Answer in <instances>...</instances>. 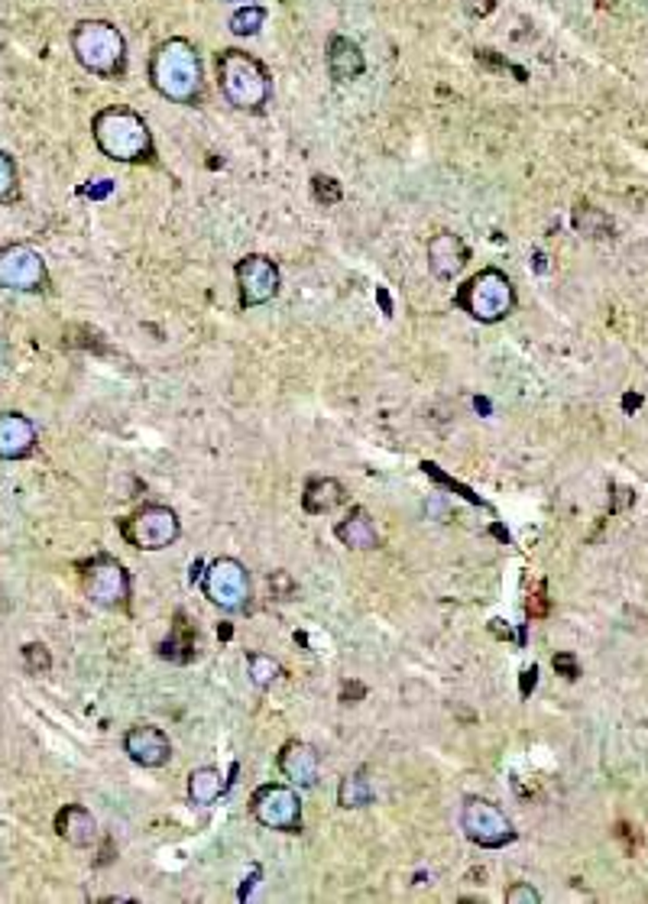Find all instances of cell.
<instances>
[{
	"label": "cell",
	"instance_id": "d6986e66",
	"mask_svg": "<svg viewBox=\"0 0 648 904\" xmlns=\"http://www.w3.org/2000/svg\"><path fill=\"white\" fill-rule=\"evenodd\" d=\"M334 535L344 548L351 551H374L380 548V532H377V522L370 518V513L364 506H354L347 518H341L334 525Z\"/></svg>",
	"mask_w": 648,
	"mask_h": 904
},
{
	"label": "cell",
	"instance_id": "484cf974",
	"mask_svg": "<svg viewBox=\"0 0 648 904\" xmlns=\"http://www.w3.org/2000/svg\"><path fill=\"white\" fill-rule=\"evenodd\" d=\"M262 20H266V10H262V7H247V10H241V13L231 16V33H234V36H254L259 26H262Z\"/></svg>",
	"mask_w": 648,
	"mask_h": 904
},
{
	"label": "cell",
	"instance_id": "9c48e42d",
	"mask_svg": "<svg viewBox=\"0 0 648 904\" xmlns=\"http://www.w3.org/2000/svg\"><path fill=\"white\" fill-rule=\"evenodd\" d=\"M82 581H85V594L91 603H98L105 610H127L130 607V574L118 558H111V554L91 558L88 564H82Z\"/></svg>",
	"mask_w": 648,
	"mask_h": 904
},
{
	"label": "cell",
	"instance_id": "44dd1931",
	"mask_svg": "<svg viewBox=\"0 0 648 904\" xmlns=\"http://www.w3.org/2000/svg\"><path fill=\"white\" fill-rule=\"evenodd\" d=\"M224 787H228V781L221 775V769L201 766V769H195V772L188 775V801L198 804V807H211V804L221 801Z\"/></svg>",
	"mask_w": 648,
	"mask_h": 904
},
{
	"label": "cell",
	"instance_id": "ba28073f",
	"mask_svg": "<svg viewBox=\"0 0 648 904\" xmlns=\"http://www.w3.org/2000/svg\"><path fill=\"white\" fill-rule=\"evenodd\" d=\"M461 830L480 850H503L516 840L513 820L487 797H467L461 807Z\"/></svg>",
	"mask_w": 648,
	"mask_h": 904
},
{
	"label": "cell",
	"instance_id": "7c38bea8",
	"mask_svg": "<svg viewBox=\"0 0 648 904\" xmlns=\"http://www.w3.org/2000/svg\"><path fill=\"white\" fill-rule=\"evenodd\" d=\"M234 279H237V298H241V308H259V305H269L276 295H279V285H282V272L272 259L266 254H247L244 259H237L234 266Z\"/></svg>",
	"mask_w": 648,
	"mask_h": 904
},
{
	"label": "cell",
	"instance_id": "5b68a950",
	"mask_svg": "<svg viewBox=\"0 0 648 904\" xmlns=\"http://www.w3.org/2000/svg\"><path fill=\"white\" fill-rule=\"evenodd\" d=\"M454 305L480 325H497L516 311V285L503 269L490 266V269H480L477 276H470L454 292Z\"/></svg>",
	"mask_w": 648,
	"mask_h": 904
},
{
	"label": "cell",
	"instance_id": "52a82bcc",
	"mask_svg": "<svg viewBox=\"0 0 648 904\" xmlns=\"http://www.w3.org/2000/svg\"><path fill=\"white\" fill-rule=\"evenodd\" d=\"M118 528H121L124 541L139 551H162V548L175 545L182 535V522L175 516V510L159 506V503L139 506L133 516L121 518Z\"/></svg>",
	"mask_w": 648,
	"mask_h": 904
},
{
	"label": "cell",
	"instance_id": "d4e9b609",
	"mask_svg": "<svg viewBox=\"0 0 648 904\" xmlns=\"http://www.w3.org/2000/svg\"><path fill=\"white\" fill-rule=\"evenodd\" d=\"M20 198V175L10 152L0 149V205H13Z\"/></svg>",
	"mask_w": 648,
	"mask_h": 904
},
{
	"label": "cell",
	"instance_id": "1f68e13d",
	"mask_svg": "<svg viewBox=\"0 0 648 904\" xmlns=\"http://www.w3.org/2000/svg\"><path fill=\"white\" fill-rule=\"evenodd\" d=\"M545 610H548V603H545V584H538V590H535V607L528 603V616H545Z\"/></svg>",
	"mask_w": 648,
	"mask_h": 904
},
{
	"label": "cell",
	"instance_id": "e0dca14e",
	"mask_svg": "<svg viewBox=\"0 0 648 904\" xmlns=\"http://www.w3.org/2000/svg\"><path fill=\"white\" fill-rule=\"evenodd\" d=\"M56 833H59L69 846L88 850V846H95V840H98V820H95V814H91L88 807H82V804H65V807L56 814Z\"/></svg>",
	"mask_w": 648,
	"mask_h": 904
},
{
	"label": "cell",
	"instance_id": "3957f363",
	"mask_svg": "<svg viewBox=\"0 0 648 904\" xmlns=\"http://www.w3.org/2000/svg\"><path fill=\"white\" fill-rule=\"evenodd\" d=\"M72 56L95 78L118 82L127 75V39L111 20H82L72 29Z\"/></svg>",
	"mask_w": 648,
	"mask_h": 904
},
{
	"label": "cell",
	"instance_id": "5bb4252c",
	"mask_svg": "<svg viewBox=\"0 0 648 904\" xmlns=\"http://www.w3.org/2000/svg\"><path fill=\"white\" fill-rule=\"evenodd\" d=\"M425 254H428V269H431L435 279H441V282L457 279V276L464 272L467 259H470L467 244H464L457 234H451V231L435 234V237L428 241V251H425Z\"/></svg>",
	"mask_w": 648,
	"mask_h": 904
},
{
	"label": "cell",
	"instance_id": "277c9868",
	"mask_svg": "<svg viewBox=\"0 0 648 904\" xmlns=\"http://www.w3.org/2000/svg\"><path fill=\"white\" fill-rule=\"evenodd\" d=\"M215 65H218V85H221V95L228 98V105H234L237 111H247V114L266 111V105L272 98V78L257 56H250L244 49H221Z\"/></svg>",
	"mask_w": 648,
	"mask_h": 904
},
{
	"label": "cell",
	"instance_id": "2e32d148",
	"mask_svg": "<svg viewBox=\"0 0 648 904\" xmlns=\"http://www.w3.org/2000/svg\"><path fill=\"white\" fill-rule=\"evenodd\" d=\"M318 769H321V759L315 753V746L302 743V740H292L282 746L279 753V772L289 784L295 787H311L318 781Z\"/></svg>",
	"mask_w": 648,
	"mask_h": 904
},
{
	"label": "cell",
	"instance_id": "603a6c76",
	"mask_svg": "<svg viewBox=\"0 0 648 904\" xmlns=\"http://www.w3.org/2000/svg\"><path fill=\"white\" fill-rule=\"evenodd\" d=\"M574 228L584 237H610V231H613L610 218L594 205H577L574 208Z\"/></svg>",
	"mask_w": 648,
	"mask_h": 904
},
{
	"label": "cell",
	"instance_id": "cb8c5ba5",
	"mask_svg": "<svg viewBox=\"0 0 648 904\" xmlns=\"http://www.w3.org/2000/svg\"><path fill=\"white\" fill-rule=\"evenodd\" d=\"M247 664H250V681L257 687H272V681L282 674V664L272 658V655H262V651H250L247 655Z\"/></svg>",
	"mask_w": 648,
	"mask_h": 904
},
{
	"label": "cell",
	"instance_id": "f546056e",
	"mask_svg": "<svg viewBox=\"0 0 648 904\" xmlns=\"http://www.w3.org/2000/svg\"><path fill=\"white\" fill-rule=\"evenodd\" d=\"M541 902V895L531 889V885H525V882H518V885H513V889H506V904H538Z\"/></svg>",
	"mask_w": 648,
	"mask_h": 904
},
{
	"label": "cell",
	"instance_id": "d6a6232c",
	"mask_svg": "<svg viewBox=\"0 0 648 904\" xmlns=\"http://www.w3.org/2000/svg\"><path fill=\"white\" fill-rule=\"evenodd\" d=\"M467 10H470L474 16H477V13H490V10H493V0H470Z\"/></svg>",
	"mask_w": 648,
	"mask_h": 904
},
{
	"label": "cell",
	"instance_id": "6da1fadb",
	"mask_svg": "<svg viewBox=\"0 0 648 904\" xmlns=\"http://www.w3.org/2000/svg\"><path fill=\"white\" fill-rule=\"evenodd\" d=\"M149 85L172 105L195 108L205 101V65L185 36L162 39L149 56Z\"/></svg>",
	"mask_w": 648,
	"mask_h": 904
},
{
	"label": "cell",
	"instance_id": "7402d4cb",
	"mask_svg": "<svg viewBox=\"0 0 648 904\" xmlns=\"http://www.w3.org/2000/svg\"><path fill=\"white\" fill-rule=\"evenodd\" d=\"M338 804L344 810H357V807L374 804V784H370V778L364 775V772H354V775L344 778L341 787H338Z\"/></svg>",
	"mask_w": 648,
	"mask_h": 904
},
{
	"label": "cell",
	"instance_id": "4316f807",
	"mask_svg": "<svg viewBox=\"0 0 648 904\" xmlns=\"http://www.w3.org/2000/svg\"><path fill=\"white\" fill-rule=\"evenodd\" d=\"M311 195H315V201L318 205H338L341 198H344V192H341V185L331 179V175H315L311 179Z\"/></svg>",
	"mask_w": 648,
	"mask_h": 904
},
{
	"label": "cell",
	"instance_id": "7a4b0ae2",
	"mask_svg": "<svg viewBox=\"0 0 648 904\" xmlns=\"http://www.w3.org/2000/svg\"><path fill=\"white\" fill-rule=\"evenodd\" d=\"M91 136H95L98 149L114 162L143 166V162L156 159L152 130L143 121V114H136L133 108H124V105L101 108L91 118Z\"/></svg>",
	"mask_w": 648,
	"mask_h": 904
},
{
	"label": "cell",
	"instance_id": "83f0119b",
	"mask_svg": "<svg viewBox=\"0 0 648 904\" xmlns=\"http://www.w3.org/2000/svg\"><path fill=\"white\" fill-rule=\"evenodd\" d=\"M23 664L29 674H46L52 668V658H49V648L39 646V643H29L23 646Z\"/></svg>",
	"mask_w": 648,
	"mask_h": 904
},
{
	"label": "cell",
	"instance_id": "ac0fdd59",
	"mask_svg": "<svg viewBox=\"0 0 648 904\" xmlns=\"http://www.w3.org/2000/svg\"><path fill=\"white\" fill-rule=\"evenodd\" d=\"M328 72L334 82H354L367 72V59H364V49L360 42H354L351 36H341L334 33L328 39Z\"/></svg>",
	"mask_w": 648,
	"mask_h": 904
},
{
	"label": "cell",
	"instance_id": "ffe728a7",
	"mask_svg": "<svg viewBox=\"0 0 648 904\" xmlns=\"http://www.w3.org/2000/svg\"><path fill=\"white\" fill-rule=\"evenodd\" d=\"M344 503H347V487L341 480H334V477H315V480L305 484L302 510L308 516H331Z\"/></svg>",
	"mask_w": 648,
	"mask_h": 904
},
{
	"label": "cell",
	"instance_id": "4fadbf2b",
	"mask_svg": "<svg viewBox=\"0 0 648 904\" xmlns=\"http://www.w3.org/2000/svg\"><path fill=\"white\" fill-rule=\"evenodd\" d=\"M124 753L130 762L143 766V769H162L172 759V743L166 736V730L152 726V723H136L124 733Z\"/></svg>",
	"mask_w": 648,
	"mask_h": 904
},
{
	"label": "cell",
	"instance_id": "9a60e30c",
	"mask_svg": "<svg viewBox=\"0 0 648 904\" xmlns=\"http://www.w3.org/2000/svg\"><path fill=\"white\" fill-rule=\"evenodd\" d=\"M39 444L36 425L23 412L0 415V457L3 461H26Z\"/></svg>",
	"mask_w": 648,
	"mask_h": 904
},
{
	"label": "cell",
	"instance_id": "30bf717a",
	"mask_svg": "<svg viewBox=\"0 0 648 904\" xmlns=\"http://www.w3.org/2000/svg\"><path fill=\"white\" fill-rule=\"evenodd\" d=\"M250 814L266 830L298 833L302 830V797L295 784H262L250 797Z\"/></svg>",
	"mask_w": 648,
	"mask_h": 904
},
{
	"label": "cell",
	"instance_id": "8992f818",
	"mask_svg": "<svg viewBox=\"0 0 648 904\" xmlns=\"http://www.w3.org/2000/svg\"><path fill=\"white\" fill-rule=\"evenodd\" d=\"M201 594L208 597L211 607L224 613H241L250 607V597H254L250 571L237 558H215L201 574Z\"/></svg>",
	"mask_w": 648,
	"mask_h": 904
},
{
	"label": "cell",
	"instance_id": "4dcf8cb0",
	"mask_svg": "<svg viewBox=\"0 0 648 904\" xmlns=\"http://www.w3.org/2000/svg\"><path fill=\"white\" fill-rule=\"evenodd\" d=\"M554 668H558V674H564L567 681H574V677L580 674V664H577V658H574L571 651L554 655Z\"/></svg>",
	"mask_w": 648,
	"mask_h": 904
},
{
	"label": "cell",
	"instance_id": "f1b7e54d",
	"mask_svg": "<svg viewBox=\"0 0 648 904\" xmlns=\"http://www.w3.org/2000/svg\"><path fill=\"white\" fill-rule=\"evenodd\" d=\"M269 587H272V594H276L279 600H292V597H295V581H292L289 571H276V574L269 577Z\"/></svg>",
	"mask_w": 648,
	"mask_h": 904
},
{
	"label": "cell",
	"instance_id": "8fae6325",
	"mask_svg": "<svg viewBox=\"0 0 648 904\" xmlns=\"http://www.w3.org/2000/svg\"><path fill=\"white\" fill-rule=\"evenodd\" d=\"M49 285L46 259L29 244L0 247V289L7 292H42Z\"/></svg>",
	"mask_w": 648,
	"mask_h": 904
}]
</instances>
